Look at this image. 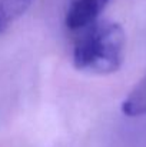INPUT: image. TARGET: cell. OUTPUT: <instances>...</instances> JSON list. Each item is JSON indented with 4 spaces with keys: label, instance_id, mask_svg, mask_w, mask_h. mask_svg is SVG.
Here are the masks:
<instances>
[{
    "label": "cell",
    "instance_id": "1",
    "mask_svg": "<svg viewBox=\"0 0 146 147\" xmlns=\"http://www.w3.org/2000/svg\"><path fill=\"white\" fill-rule=\"evenodd\" d=\"M73 47V64L93 74H110L120 69L125 56V32L110 20H95L80 29Z\"/></svg>",
    "mask_w": 146,
    "mask_h": 147
},
{
    "label": "cell",
    "instance_id": "2",
    "mask_svg": "<svg viewBox=\"0 0 146 147\" xmlns=\"http://www.w3.org/2000/svg\"><path fill=\"white\" fill-rule=\"evenodd\" d=\"M109 0H70L66 11V24L70 30H80L97 20Z\"/></svg>",
    "mask_w": 146,
    "mask_h": 147
},
{
    "label": "cell",
    "instance_id": "3",
    "mask_svg": "<svg viewBox=\"0 0 146 147\" xmlns=\"http://www.w3.org/2000/svg\"><path fill=\"white\" fill-rule=\"evenodd\" d=\"M122 111L129 117H138L146 114V76L123 100Z\"/></svg>",
    "mask_w": 146,
    "mask_h": 147
},
{
    "label": "cell",
    "instance_id": "4",
    "mask_svg": "<svg viewBox=\"0 0 146 147\" xmlns=\"http://www.w3.org/2000/svg\"><path fill=\"white\" fill-rule=\"evenodd\" d=\"M33 0H0V34L32 6Z\"/></svg>",
    "mask_w": 146,
    "mask_h": 147
}]
</instances>
